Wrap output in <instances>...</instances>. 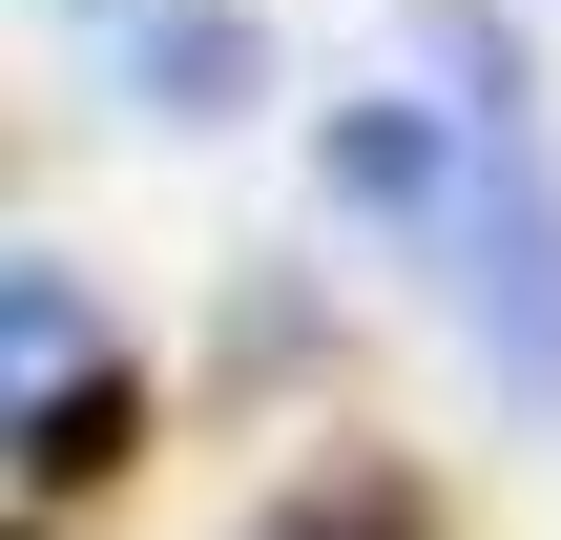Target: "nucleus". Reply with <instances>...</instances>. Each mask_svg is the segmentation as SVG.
I'll return each mask as SVG.
<instances>
[{
    "label": "nucleus",
    "instance_id": "1",
    "mask_svg": "<svg viewBox=\"0 0 561 540\" xmlns=\"http://www.w3.org/2000/svg\"><path fill=\"white\" fill-rule=\"evenodd\" d=\"M437 83H458V125H479V187H458V333H479V375L561 416V146H541V42H520V0H437Z\"/></svg>",
    "mask_w": 561,
    "mask_h": 540
},
{
    "label": "nucleus",
    "instance_id": "3",
    "mask_svg": "<svg viewBox=\"0 0 561 540\" xmlns=\"http://www.w3.org/2000/svg\"><path fill=\"white\" fill-rule=\"evenodd\" d=\"M125 83H146V125H250L271 104V21L250 0H167V21H125Z\"/></svg>",
    "mask_w": 561,
    "mask_h": 540
},
{
    "label": "nucleus",
    "instance_id": "6",
    "mask_svg": "<svg viewBox=\"0 0 561 540\" xmlns=\"http://www.w3.org/2000/svg\"><path fill=\"white\" fill-rule=\"evenodd\" d=\"M271 540H416V499H396V479H354V520H333V499H291Z\"/></svg>",
    "mask_w": 561,
    "mask_h": 540
},
{
    "label": "nucleus",
    "instance_id": "7",
    "mask_svg": "<svg viewBox=\"0 0 561 540\" xmlns=\"http://www.w3.org/2000/svg\"><path fill=\"white\" fill-rule=\"evenodd\" d=\"M62 21H167V0H62Z\"/></svg>",
    "mask_w": 561,
    "mask_h": 540
},
{
    "label": "nucleus",
    "instance_id": "4",
    "mask_svg": "<svg viewBox=\"0 0 561 540\" xmlns=\"http://www.w3.org/2000/svg\"><path fill=\"white\" fill-rule=\"evenodd\" d=\"M21 458H42V479H104V458H125V375H42V395H21Z\"/></svg>",
    "mask_w": 561,
    "mask_h": 540
},
{
    "label": "nucleus",
    "instance_id": "2",
    "mask_svg": "<svg viewBox=\"0 0 561 540\" xmlns=\"http://www.w3.org/2000/svg\"><path fill=\"white\" fill-rule=\"evenodd\" d=\"M312 166H333V208H375V229H458V187H479V125H458V104H396V83H354V104L312 125Z\"/></svg>",
    "mask_w": 561,
    "mask_h": 540
},
{
    "label": "nucleus",
    "instance_id": "5",
    "mask_svg": "<svg viewBox=\"0 0 561 540\" xmlns=\"http://www.w3.org/2000/svg\"><path fill=\"white\" fill-rule=\"evenodd\" d=\"M0 354H21V395H42V375H83V291H62V271H21V291H0Z\"/></svg>",
    "mask_w": 561,
    "mask_h": 540
}]
</instances>
